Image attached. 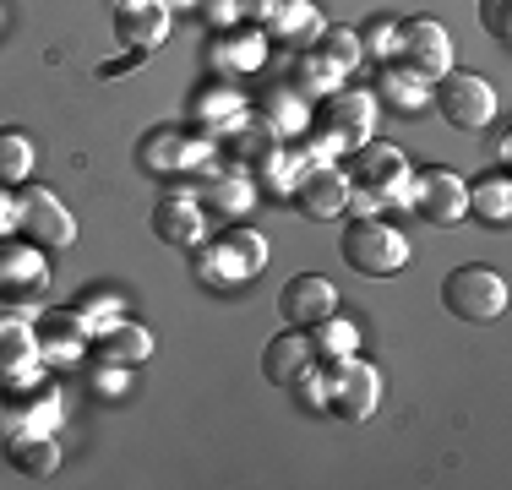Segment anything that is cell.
Returning <instances> with one entry per match:
<instances>
[{"instance_id":"16","label":"cell","mask_w":512,"mask_h":490,"mask_svg":"<svg viewBox=\"0 0 512 490\" xmlns=\"http://www.w3.org/2000/svg\"><path fill=\"white\" fill-rule=\"evenodd\" d=\"M191 191H197V202L207 207V218H213V213H218V218H240V213L256 202V180H251L240 164L207 169V175H202Z\"/></svg>"},{"instance_id":"34","label":"cell","mask_w":512,"mask_h":490,"mask_svg":"<svg viewBox=\"0 0 512 490\" xmlns=\"http://www.w3.org/2000/svg\"><path fill=\"white\" fill-rule=\"evenodd\" d=\"M218 240H224L229 251L240 256V267H246L251 278L262 273V267H267V240L256 235V229H246V224H229V229H224V235H218Z\"/></svg>"},{"instance_id":"17","label":"cell","mask_w":512,"mask_h":490,"mask_svg":"<svg viewBox=\"0 0 512 490\" xmlns=\"http://www.w3.org/2000/svg\"><path fill=\"white\" fill-rule=\"evenodd\" d=\"M33 333H39V354L55 365H71L88 354L93 343V322L82 311H44L39 322H33Z\"/></svg>"},{"instance_id":"19","label":"cell","mask_w":512,"mask_h":490,"mask_svg":"<svg viewBox=\"0 0 512 490\" xmlns=\"http://www.w3.org/2000/svg\"><path fill=\"white\" fill-rule=\"evenodd\" d=\"M39 371H44V354H39L33 322H22V316H0V387L28 382V376H39Z\"/></svg>"},{"instance_id":"4","label":"cell","mask_w":512,"mask_h":490,"mask_svg":"<svg viewBox=\"0 0 512 490\" xmlns=\"http://www.w3.org/2000/svg\"><path fill=\"white\" fill-rule=\"evenodd\" d=\"M431 104L453 131H485L496 120V88L480 71H458V66L442 71V77L431 82Z\"/></svg>"},{"instance_id":"28","label":"cell","mask_w":512,"mask_h":490,"mask_svg":"<svg viewBox=\"0 0 512 490\" xmlns=\"http://www.w3.org/2000/svg\"><path fill=\"white\" fill-rule=\"evenodd\" d=\"M262 120L278 131L284 142H300L311 131V104H306V93L300 88H273L262 98Z\"/></svg>"},{"instance_id":"3","label":"cell","mask_w":512,"mask_h":490,"mask_svg":"<svg viewBox=\"0 0 512 490\" xmlns=\"http://www.w3.org/2000/svg\"><path fill=\"white\" fill-rule=\"evenodd\" d=\"M137 164L148 175H197L202 180L207 169H218V142L191 137V131H175V126H153L137 142Z\"/></svg>"},{"instance_id":"14","label":"cell","mask_w":512,"mask_h":490,"mask_svg":"<svg viewBox=\"0 0 512 490\" xmlns=\"http://www.w3.org/2000/svg\"><path fill=\"white\" fill-rule=\"evenodd\" d=\"M169 33V6L164 0H115V44L153 55Z\"/></svg>"},{"instance_id":"39","label":"cell","mask_w":512,"mask_h":490,"mask_svg":"<svg viewBox=\"0 0 512 490\" xmlns=\"http://www.w3.org/2000/svg\"><path fill=\"white\" fill-rule=\"evenodd\" d=\"M142 60H148V55H142V49H126V55L104 60V66H99V77H126V71H137Z\"/></svg>"},{"instance_id":"7","label":"cell","mask_w":512,"mask_h":490,"mask_svg":"<svg viewBox=\"0 0 512 490\" xmlns=\"http://www.w3.org/2000/svg\"><path fill=\"white\" fill-rule=\"evenodd\" d=\"M17 235L33 240L39 251H66V245L77 240V218L66 213V202H60L55 191L22 180L17 186Z\"/></svg>"},{"instance_id":"5","label":"cell","mask_w":512,"mask_h":490,"mask_svg":"<svg viewBox=\"0 0 512 490\" xmlns=\"http://www.w3.org/2000/svg\"><path fill=\"white\" fill-rule=\"evenodd\" d=\"M322 376H327L322 414H338V420H349V425H360L376 414V403H382V371H376L371 360L355 354V360L333 365V371H322Z\"/></svg>"},{"instance_id":"15","label":"cell","mask_w":512,"mask_h":490,"mask_svg":"<svg viewBox=\"0 0 512 490\" xmlns=\"http://www.w3.org/2000/svg\"><path fill=\"white\" fill-rule=\"evenodd\" d=\"M289 196L306 218H338L349 207V175L338 164H306V175L295 180Z\"/></svg>"},{"instance_id":"22","label":"cell","mask_w":512,"mask_h":490,"mask_svg":"<svg viewBox=\"0 0 512 490\" xmlns=\"http://www.w3.org/2000/svg\"><path fill=\"white\" fill-rule=\"evenodd\" d=\"M322 11H316V0H273V11H267V39L273 44H295V49H311L316 33H322Z\"/></svg>"},{"instance_id":"23","label":"cell","mask_w":512,"mask_h":490,"mask_svg":"<svg viewBox=\"0 0 512 490\" xmlns=\"http://www.w3.org/2000/svg\"><path fill=\"white\" fill-rule=\"evenodd\" d=\"M191 273H197V284L207 289V294H235L240 284H246V267H240V256L229 251L224 240H213L207 235L197 251H191Z\"/></svg>"},{"instance_id":"6","label":"cell","mask_w":512,"mask_h":490,"mask_svg":"<svg viewBox=\"0 0 512 490\" xmlns=\"http://www.w3.org/2000/svg\"><path fill=\"white\" fill-rule=\"evenodd\" d=\"M409 207L436 229H453L469 218V186H463L458 169L431 164V169H414L409 175Z\"/></svg>"},{"instance_id":"9","label":"cell","mask_w":512,"mask_h":490,"mask_svg":"<svg viewBox=\"0 0 512 490\" xmlns=\"http://www.w3.org/2000/svg\"><path fill=\"white\" fill-rule=\"evenodd\" d=\"M311 131L333 137L338 147H360V142H371V131H376V98H371V93H360V88H333L327 98H316Z\"/></svg>"},{"instance_id":"38","label":"cell","mask_w":512,"mask_h":490,"mask_svg":"<svg viewBox=\"0 0 512 490\" xmlns=\"http://www.w3.org/2000/svg\"><path fill=\"white\" fill-rule=\"evenodd\" d=\"M213 28H240V0H202Z\"/></svg>"},{"instance_id":"33","label":"cell","mask_w":512,"mask_h":490,"mask_svg":"<svg viewBox=\"0 0 512 490\" xmlns=\"http://www.w3.org/2000/svg\"><path fill=\"white\" fill-rule=\"evenodd\" d=\"M33 175V142L22 131H0V186H22Z\"/></svg>"},{"instance_id":"2","label":"cell","mask_w":512,"mask_h":490,"mask_svg":"<svg viewBox=\"0 0 512 490\" xmlns=\"http://www.w3.org/2000/svg\"><path fill=\"white\" fill-rule=\"evenodd\" d=\"M338 251H344V262L365 278H393V273L409 267V235L398 224H387L382 213H355L349 218Z\"/></svg>"},{"instance_id":"27","label":"cell","mask_w":512,"mask_h":490,"mask_svg":"<svg viewBox=\"0 0 512 490\" xmlns=\"http://www.w3.org/2000/svg\"><path fill=\"white\" fill-rule=\"evenodd\" d=\"M306 338H311V354H316L322 371H333V365H344V360H355V354H360V327L344 322L338 311L327 316V322L306 327Z\"/></svg>"},{"instance_id":"35","label":"cell","mask_w":512,"mask_h":490,"mask_svg":"<svg viewBox=\"0 0 512 490\" xmlns=\"http://www.w3.org/2000/svg\"><path fill=\"white\" fill-rule=\"evenodd\" d=\"M360 33V49L365 55H376V60H398V22L393 17H371Z\"/></svg>"},{"instance_id":"13","label":"cell","mask_w":512,"mask_h":490,"mask_svg":"<svg viewBox=\"0 0 512 490\" xmlns=\"http://www.w3.org/2000/svg\"><path fill=\"white\" fill-rule=\"evenodd\" d=\"M278 311H284V322L289 327H316V322H327V316L338 311V289H333V278H322V273H295L284 284V294H278Z\"/></svg>"},{"instance_id":"31","label":"cell","mask_w":512,"mask_h":490,"mask_svg":"<svg viewBox=\"0 0 512 490\" xmlns=\"http://www.w3.org/2000/svg\"><path fill=\"white\" fill-rule=\"evenodd\" d=\"M316 55H322L327 60V66H333L338 71V77H344L349 82V71H355L360 66V55H365V49H360V33L355 28H322V33H316Z\"/></svg>"},{"instance_id":"11","label":"cell","mask_w":512,"mask_h":490,"mask_svg":"<svg viewBox=\"0 0 512 490\" xmlns=\"http://www.w3.org/2000/svg\"><path fill=\"white\" fill-rule=\"evenodd\" d=\"M39 376H44V371H39ZM39 376L6 387V403H0L6 436H11V431H60V387L39 382Z\"/></svg>"},{"instance_id":"12","label":"cell","mask_w":512,"mask_h":490,"mask_svg":"<svg viewBox=\"0 0 512 490\" xmlns=\"http://www.w3.org/2000/svg\"><path fill=\"white\" fill-rule=\"evenodd\" d=\"M398 60L414 66L420 77H442V71H453V33L442 28L436 17H409L398 22Z\"/></svg>"},{"instance_id":"30","label":"cell","mask_w":512,"mask_h":490,"mask_svg":"<svg viewBox=\"0 0 512 490\" xmlns=\"http://www.w3.org/2000/svg\"><path fill=\"white\" fill-rule=\"evenodd\" d=\"M469 213L485 218L491 229H507L512 224V180L507 175H485L469 186Z\"/></svg>"},{"instance_id":"36","label":"cell","mask_w":512,"mask_h":490,"mask_svg":"<svg viewBox=\"0 0 512 490\" xmlns=\"http://www.w3.org/2000/svg\"><path fill=\"white\" fill-rule=\"evenodd\" d=\"M480 28L496 44H507L512 39V0H480Z\"/></svg>"},{"instance_id":"21","label":"cell","mask_w":512,"mask_h":490,"mask_svg":"<svg viewBox=\"0 0 512 490\" xmlns=\"http://www.w3.org/2000/svg\"><path fill=\"white\" fill-rule=\"evenodd\" d=\"M88 354L104 365H142V360H153V333L137 322H126V316H115V322H104L99 333H93Z\"/></svg>"},{"instance_id":"26","label":"cell","mask_w":512,"mask_h":490,"mask_svg":"<svg viewBox=\"0 0 512 490\" xmlns=\"http://www.w3.org/2000/svg\"><path fill=\"white\" fill-rule=\"evenodd\" d=\"M376 88H382V98L398 109V115H420V109H431V77H420V71L404 66V60H382Z\"/></svg>"},{"instance_id":"41","label":"cell","mask_w":512,"mask_h":490,"mask_svg":"<svg viewBox=\"0 0 512 490\" xmlns=\"http://www.w3.org/2000/svg\"><path fill=\"white\" fill-rule=\"evenodd\" d=\"M164 6H202V0H164Z\"/></svg>"},{"instance_id":"32","label":"cell","mask_w":512,"mask_h":490,"mask_svg":"<svg viewBox=\"0 0 512 490\" xmlns=\"http://www.w3.org/2000/svg\"><path fill=\"white\" fill-rule=\"evenodd\" d=\"M295 82H300V93H306V98H327L333 88H344V77H338L316 49H300V55H295Z\"/></svg>"},{"instance_id":"8","label":"cell","mask_w":512,"mask_h":490,"mask_svg":"<svg viewBox=\"0 0 512 490\" xmlns=\"http://www.w3.org/2000/svg\"><path fill=\"white\" fill-rule=\"evenodd\" d=\"M442 305L458 322H496L507 311V284L491 267H453L442 284Z\"/></svg>"},{"instance_id":"20","label":"cell","mask_w":512,"mask_h":490,"mask_svg":"<svg viewBox=\"0 0 512 490\" xmlns=\"http://www.w3.org/2000/svg\"><path fill=\"white\" fill-rule=\"evenodd\" d=\"M246 115H251L246 98L229 88V82H207V88L191 98V126H197L202 137H213V142H218V137H229V131H235Z\"/></svg>"},{"instance_id":"40","label":"cell","mask_w":512,"mask_h":490,"mask_svg":"<svg viewBox=\"0 0 512 490\" xmlns=\"http://www.w3.org/2000/svg\"><path fill=\"white\" fill-rule=\"evenodd\" d=\"M17 229V191L0 186V235H11Z\"/></svg>"},{"instance_id":"18","label":"cell","mask_w":512,"mask_h":490,"mask_svg":"<svg viewBox=\"0 0 512 490\" xmlns=\"http://www.w3.org/2000/svg\"><path fill=\"white\" fill-rule=\"evenodd\" d=\"M50 284V262L33 240H22L17 229L0 235V294H33Z\"/></svg>"},{"instance_id":"25","label":"cell","mask_w":512,"mask_h":490,"mask_svg":"<svg viewBox=\"0 0 512 490\" xmlns=\"http://www.w3.org/2000/svg\"><path fill=\"white\" fill-rule=\"evenodd\" d=\"M6 463L28 480H44V474L60 469V441L55 431H11L6 436Z\"/></svg>"},{"instance_id":"24","label":"cell","mask_w":512,"mask_h":490,"mask_svg":"<svg viewBox=\"0 0 512 490\" xmlns=\"http://www.w3.org/2000/svg\"><path fill=\"white\" fill-rule=\"evenodd\" d=\"M311 365H316V354H311V338L300 333V327L278 333V338L262 349V376H267L273 387H284V392H289V382H295L300 371H311Z\"/></svg>"},{"instance_id":"29","label":"cell","mask_w":512,"mask_h":490,"mask_svg":"<svg viewBox=\"0 0 512 490\" xmlns=\"http://www.w3.org/2000/svg\"><path fill=\"white\" fill-rule=\"evenodd\" d=\"M262 60H267V33L246 28V22L213 44V66H224V71H256Z\"/></svg>"},{"instance_id":"37","label":"cell","mask_w":512,"mask_h":490,"mask_svg":"<svg viewBox=\"0 0 512 490\" xmlns=\"http://www.w3.org/2000/svg\"><path fill=\"white\" fill-rule=\"evenodd\" d=\"M93 387H99L104 398H126V392H131V365H104V360H93Z\"/></svg>"},{"instance_id":"1","label":"cell","mask_w":512,"mask_h":490,"mask_svg":"<svg viewBox=\"0 0 512 490\" xmlns=\"http://www.w3.org/2000/svg\"><path fill=\"white\" fill-rule=\"evenodd\" d=\"M349 207L355 213H382V207H398L409 202V158L398 142H360L349 147Z\"/></svg>"},{"instance_id":"10","label":"cell","mask_w":512,"mask_h":490,"mask_svg":"<svg viewBox=\"0 0 512 490\" xmlns=\"http://www.w3.org/2000/svg\"><path fill=\"white\" fill-rule=\"evenodd\" d=\"M207 229H213V218H207V207L197 202L191 186H175L153 202V235L164 245H175V251H197L207 240Z\"/></svg>"}]
</instances>
